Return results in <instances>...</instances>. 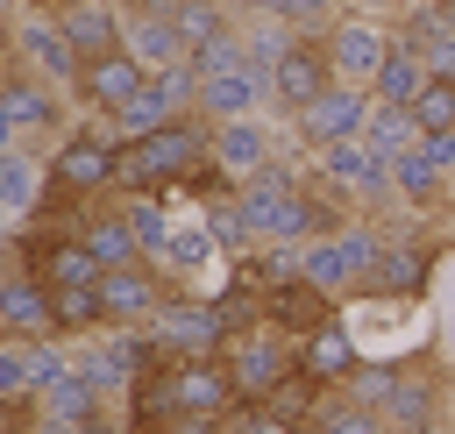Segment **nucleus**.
I'll return each mask as SVG.
<instances>
[{
	"instance_id": "f257e3e1",
	"label": "nucleus",
	"mask_w": 455,
	"mask_h": 434,
	"mask_svg": "<svg viewBox=\"0 0 455 434\" xmlns=\"http://www.w3.org/2000/svg\"><path fill=\"white\" fill-rule=\"evenodd\" d=\"M448 391H455V370H448V349H441V342H427V349H412V356H391V363H363V370L341 384V398L370 406V413H377L384 427H398V434L441 427V420H448Z\"/></svg>"
},
{
	"instance_id": "f03ea898",
	"label": "nucleus",
	"mask_w": 455,
	"mask_h": 434,
	"mask_svg": "<svg viewBox=\"0 0 455 434\" xmlns=\"http://www.w3.org/2000/svg\"><path fill=\"white\" fill-rule=\"evenodd\" d=\"M213 164V121L185 114L142 142H121V171H114V192H149V199H178L192 185V171Z\"/></svg>"
},
{
	"instance_id": "7ed1b4c3",
	"label": "nucleus",
	"mask_w": 455,
	"mask_h": 434,
	"mask_svg": "<svg viewBox=\"0 0 455 434\" xmlns=\"http://www.w3.org/2000/svg\"><path fill=\"white\" fill-rule=\"evenodd\" d=\"M64 135H71V92L36 78L28 64H0V149L50 157Z\"/></svg>"
},
{
	"instance_id": "20e7f679",
	"label": "nucleus",
	"mask_w": 455,
	"mask_h": 434,
	"mask_svg": "<svg viewBox=\"0 0 455 434\" xmlns=\"http://www.w3.org/2000/svg\"><path fill=\"white\" fill-rule=\"evenodd\" d=\"M43 164H50V185H57V192H71V199H107V192H114V171H121V135H114V121L85 114V121H71V135H64Z\"/></svg>"
},
{
	"instance_id": "39448f33",
	"label": "nucleus",
	"mask_w": 455,
	"mask_h": 434,
	"mask_svg": "<svg viewBox=\"0 0 455 434\" xmlns=\"http://www.w3.org/2000/svg\"><path fill=\"white\" fill-rule=\"evenodd\" d=\"M7 64H28L36 78H50L64 92H78V78H85L78 43L57 28V14H36V7H7Z\"/></svg>"
},
{
	"instance_id": "423d86ee",
	"label": "nucleus",
	"mask_w": 455,
	"mask_h": 434,
	"mask_svg": "<svg viewBox=\"0 0 455 434\" xmlns=\"http://www.w3.org/2000/svg\"><path fill=\"white\" fill-rule=\"evenodd\" d=\"M377 256H384V228H377V221H348L341 235H313V242H306V277H313L320 292L348 299V292L370 285Z\"/></svg>"
},
{
	"instance_id": "0eeeda50",
	"label": "nucleus",
	"mask_w": 455,
	"mask_h": 434,
	"mask_svg": "<svg viewBox=\"0 0 455 434\" xmlns=\"http://www.w3.org/2000/svg\"><path fill=\"white\" fill-rule=\"evenodd\" d=\"M220 363H228V377H235V398H242V406H263V398L299 370V334H284V327L263 320V327L235 334Z\"/></svg>"
},
{
	"instance_id": "6e6552de",
	"label": "nucleus",
	"mask_w": 455,
	"mask_h": 434,
	"mask_svg": "<svg viewBox=\"0 0 455 434\" xmlns=\"http://www.w3.org/2000/svg\"><path fill=\"white\" fill-rule=\"evenodd\" d=\"M149 334H156V342H164V356H178V363L228 356V320H220L213 292H192V285H178V292L164 299V313L149 320Z\"/></svg>"
},
{
	"instance_id": "1a4fd4ad",
	"label": "nucleus",
	"mask_w": 455,
	"mask_h": 434,
	"mask_svg": "<svg viewBox=\"0 0 455 434\" xmlns=\"http://www.w3.org/2000/svg\"><path fill=\"white\" fill-rule=\"evenodd\" d=\"M370 114H377V92H363V85H341V78H334L306 114H291V121H284V135H291L299 149H313V157H320V149H334V142H355V135L370 128Z\"/></svg>"
},
{
	"instance_id": "9d476101",
	"label": "nucleus",
	"mask_w": 455,
	"mask_h": 434,
	"mask_svg": "<svg viewBox=\"0 0 455 434\" xmlns=\"http://www.w3.org/2000/svg\"><path fill=\"white\" fill-rule=\"evenodd\" d=\"M391 57V14H370V7H348L334 28H327V64L341 85H377V64Z\"/></svg>"
},
{
	"instance_id": "9b49d317",
	"label": "nucleus",
	"mask_w": 455,
	"mask_h": 434,
	"mask_svg": "<svg viewBox=\"0 0 455 434\" xmlns=\"http://www.w3.org/2000/svg\"><path fill=\"white\" fill-rule=\"evenodd\" d=\"M441 256H448V235L434 228V235H419V242H384V256H377V270H370V285L355 292V299H427V277L441 270Z\"/></svg>"
},
{
	"instance_id": "f8f14e48",
	"label": "nucleus",
	"mask_w": 455,
	"mask_h": 434,
	"mask_svg": "<svg viewBox=\"0 0 455 434\" xmlns=\"http://www.w3.org/2000/svg\"><path fill=\"white\" fill-rule=\"evenodd\" d=\"M178 292V277L164 263H128V270H107L100 277V299H107V327H149L164 313V299Z\"/></svg>"
},
{
	"instance_id": "ddd939ff",
	"label": "nucleus",
	"mask_w": 455,
	"mask_h": 434,
	"mask_svg": "<svg viewBox=\"0 0 455 434\" xmlns=\"http://www.w3.org/2000/svg\"><path fill=\"white\" fill-rule=\"evenodd\" d=\"M242 213H249V235H256V249H270V242H313L306 192H284V185H263V178H249V185H242Z\"/></svg>"
},
{
	"instance_id": "4468645a",
	"label": "nucleus",
	"mask_w": 455,
	"mask_h": 434,
	"mask_svg": "<svg viewBox=\"0 0 455 434\" xmlns=\"http://www.w3.org/2000/svg\"><path fill=\"white\" fill-rule=\"evenodd\" d=\"M142 85H149V64H142L135 50H114V57H85V78H78V92H71V100H78L85 114L114 121Z\"/></svg>"
},
{
	"instance_id": "2eb2a0df",
	"label": "nucleus",
	"mask_w": 455,
	"mask_h": 434,
	"mask_svg": "<svg viewBox=\"0 0 455 434\" xmlns=\"http://www.w3.org/2000/svg\"><path fill=\"white\" fill-rule=\"evenodd\" d=\"M0 334H28V342L64 334V327H57V292H50L36 270H7V277H0Z\"/></svg>"
},
{
	"instance_id": "dca6fc26",
	"label": "nucleus",
	"mask_w": 455,
	"mask_h": 434,
	"mask_svg": "<svg viewBox=\"0 0 455 434\" xmlns=\"http://www.w3.org/2000/svg\"><path fill=\"white\" fill-rule=\"evenodd\" d=\"M327 85H334L327 36H299V43H291V57L277 64V114H284V121H291V114H306Z\"/></svg>"
},
{
	"instance_id": "f3484780",
	"label": "nucleus",
	"mask_w": 455,
	"mask_h": 434,
	"mask_svg": "<svg viewBox=\"0 0 455 434\" xmlns=\"http://www.w3.org/2000/svg\"><path fill=\"white\" fill-rule=\"evenodd\" d=\"M277 149H284V135H277L263 114H249V121H220V128H213V164H220L235 185H249Z\"/></svg>"
},
{
	"instance_id": "a211bd4d",
	"label": "nucleus",
	"mask_w": 455,
	"mask_h": 434,
	"mask_svg": "<svg viewBox=\"0 0 455 434\" xmlns=\"http://www.w3.org/2000/svg\"><path fill=\"white\" fill-rule=\"evenodd\" d=\"M263 320L306 342L320 320H334V292H320L313 277H277V285H263Z\"/></svg>"
},
{
	"instance_id": "6ab92c4d",
	"label": "nucleus",
	"mask_w": 455,
	"mask_h": 434,
	"mask_svg": "<svg viewBox=\"0 0 455 434\" xmlns=\"http://www.w3.org/2000/svg\"><path fill=\"white\" fill-rule=\"evenodd\" d=\"M299 370L306 377H320L327 391H341L355 370H363V349H355V334H348V320L334 313V320H320L306 342H299Z\"/></svg>"
},
{
	"instance_id": "aec40b11",
	"label": "nucleus",
	"mask_w": 455,
	"mask_h": 434,
	"mask_svg": "<svg viewBox=\"0 0 455 434\" xmlns=\"http://www.w3.org/2000/svg\"><path fill=\"white\" fill-rule=\"evenodd\" d=\"M43 192H50V164L36 149H0V213H7V228H21L43 206Z\"/></svg>"
},
{
	"instance_id": "412c9836",
	"label": "nucleus",
	"mask_w": 455,
	"mask_h": 434,
	"mask_svg": "<svg viewBox=\"0 0 455 434\" xmlns=\"http://www.w3.org/2000/svg\"><path fill=\"white\" fill-rule=\"evenodd\" d=\"M78 242H85V249H92V256H100L107 270H128V263H149L114 192H107V199H92V213H85V235H78Z\"/></svg>"
},
{
	"instance_id": "4be33fe9",
	"label": "nucleus",
	"mask_w": 455,
	"mask_h": 434,
	"mask_svg": "<svg viewBox=\"0 0 455 434\" xmlns=\"http://www.w3.org/2000/svg\"><path fill=\"white\" fill-rule=\"evenodd\" d=\"M427 85H434L427 57H419L412 43H398V36H391V57L377 64V85H370V92H377V107H412Z\"/></svg>"
},
{
	"instance_id": "5701e85b",
	"label": "nucleus",
	"mask_w": 455,
	"mask_h": 434,
	"mask_svg": "<svg viewBox=\"0 0 455 434\" xmlns=\"http://www.w3.org/2000/svg\"><path fill=\"white\" fill-rule=\"evenodd\" d=\"M199 221H206V235L220 242L228 263L256 256V235H249V213H242V192H213V199H199Z\"/></svg>"
},
{
	"instance_id": "b1692460",
	"label": "nucleus",
	"mask_w": 455,
	"mask_h": 434,
	"mask_svg": "<svg viewBox=\"0 0 455 434\" xmlns=\"http://www.w3.org/2000/svg\"><path fill=\"white\" fill-rule=\"evenodd\" d=\"M213 263H228L220 256V242L206 235V221H178V235H171V256H164V270L178 277V285H192V277H206ZM199 292V285H192Z\"/></svg>"
},
{
	"instance_id": "393cba45",
	"label": "nucleus",
	"mask_w": 455,
	"mask_h": 434,
	"mask_svg": "<svg viewBox=\"0 0 455 434\" xmlns=\"http://www.w3.org/2000/svg\"><path fill=\"white\" fill-rule=\"evenodd\" d=\"M171 121H185V114L171 107V92H164V85H156V71H149V85L114 114V135H121V142H142V135H156V128H171Z\"/></svg>"
},
{
	"instance_id": "a878e982",
	"label": "nucleus",
	"mask_w": 455,
	"mask_h": 434,
	"mask_svg": "<svg viewBox=\"0 0 455 434\" xmlns=\"http://www.w3.org/2000/svg\"><path fill=\"white\" fill-rule=\"evenodd\" d=\"M363 142H370L377 157H391V164H398V157H412V149L427 142V128H419V114H412V107H377V114H370V128H363Z\"/></svg>"
},
{
	"instance_id": "bb28decb",
	"label": "nucleus",
	"mask_w": 455,
	"mask_h": 434,
	"mask_svg": "<svg viewBox=\"0 0 455 434\" xmlns=\"http://www.w3.org/2000/svg\"><path fill=\"white\" fill-rule=\"evenodd\" d=\"M242 14L228 7V0H185L178 7V36H185V50H199V43H213V36H228Z\"/></svg>"
},
{
	"instance_id": "cd10ccee",
	"label": "nucleus",
	"mask_w": 455,
	"mask_h": 434,
	"mask_svg": "<svg viewBox=\"0 0 455 434\" xmlns=\"http://www.w3.org/2000/svg\"><path fill=\"white\" fill-rule=\"evenodd\" d=\"M242 64H249V50H242V21H235L228 36H213V43L192 50V71H199V78H220V71H242Z\"/></svg>"
},
{
	"instance_id": "c85d7f7f",
	"label": "nucleus",
	"mask_w": 455,
	"mask_h": 434,
	"mask_svg": "<svg viewBox=\"0 0 455 434\" xmlns=\"http://www.w3.org/2000/svg\"><path fill=\"white\" fill-rule=\"evenodd\" d=\"M412 114H419V128H427V135H455V85H448V78H434V85L412 100Z\"/></svg>"
},
{
	"instance_id": "c756f323",
	"label": "nucleus",
	"mask_w": 455,
	"mask_h": 434,
	"mask_svg": "<svg viewBox=\"0 0 455 434\" xmlns=\"http://www.w3.org/2000/svg\"><path fill=\"white\" fill-rule=\"evenodd\" d=\"M14 7H36V14H64L71 0H14Z\"/></svg>"
},
{
	"instance_id": "7c9ffc66",
	"label": "nucleus",
	"mask_w": 455,
	"mask_h": 434,
	"mask_svg": "<svg viewBox=\"0 0 455 434\" xmlns=\"http://www.w3.org/2000/svg\"><path fill=\"white\" fill-rule=\"evenodd\" d=\"M355 7H370V14H398L405 0H355Z\"/></svg>"
},
{
	"instance_id": "2f4dec72",
	"label": "nucleus",
	"mask_w": 455,
	"mask_h": 434,
	"mask_svg": "<svg viewBox=\"0 0 455 434\" xmlns=\"http://www.w3.org/2000/svg\"><path fill=\"white\" fill-rule=\"evenodd\" d=\"M427 434H455V420H441V427H427Z\"/></svg>"
},
{
	"instance_id": "473e14b6",
	"label": "nucleus",
	"mask_w": 455,
	"mask_h": 434,
	"mask_svg": "<svg viewBox=\"0 0 455 434\" xmlns=\"http://www.w3.org/2000/svg\"><path fill=\"white\" fill-rule=\"evenodd\" d=\"M377 434H398V427H377Z\"/></svg>"
},
{
	"instance_id": "72a5a7b5",
	"label": "nucleus",
	"mask_w": 455,
	"mask_h": 434,
	"mask_svg": "<svg viewBox=\"0 0 455 434\" xmlns=\"http://www.w3.org/2000/svg\"><path fill=\"white\" fill-rule=\"evenodd\" d=\"M341 7H355V0H341Z\"/></svg>"
},
{
	"instance_id": "f704fd0d",
	"label": "nucleus",
	"mask_w": 455,
	"mask_h": 434,
	"mask_svg": "<svg viewBox=\"0 0 455 434\" xmlns=\"http://www.w3.org/2000/svg\"><path fill=\"white\" fill-rule=\"evenodd\" d=\"M448 14H455V0H448Z\"/></svg>"
}]
</instances>
